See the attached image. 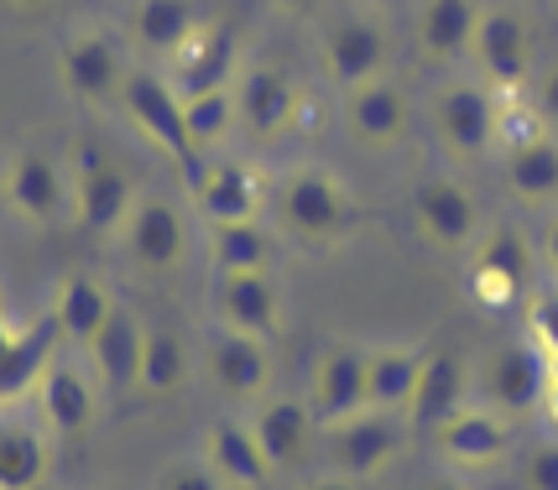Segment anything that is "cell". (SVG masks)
<instances>
[{
	"instance_id": "42",
	"label": "cell",
	"mask_w": 558,
	"mask_h": 490,
	"mask_svg": "<svg viewBox=\"0 0 558 490\" xmlns=\"http://www.w3.org/2000/svg\"><path fill=\"white\" fill-rule=\"evenodd\" d=\"M292 490H361V480H350V475H340V469H329V475H314V480H303V486Z\"/></svg>"
},
{
	"instance_id": "44",
	"label": "cell",
	"mask_w": 558,
	"mask_h": 490,
	"mask_svg": "<svg viewBox=\"0 0 558 490\" xmlns=\"http://www.w3.org/2000/svg\"><path fill=\"white\" fill-rule=\"evenodd\" d=\"M537 413H543V417H548V422L558 428V370L548 376V392H543V407H537Z\"/></svg>"
},
{
	"instance_id": "3",
	"label": "cell",
	"mask_w": 558,
	"mask_h": 490,
	"mask_svg": "<svg viewBox=\"0 0 558 490\" xmlns=\"http://www.w3.org/2000/svg\"><path fill=\"white\" fill-rule=\"evenodd\" d=\"M136 177L95 142H78L69 157V220L95 241H121L125 220L136 209Z\"/></svg>"
},
{
	"instance_id": "32",
	"label": "cell",
	"mask_w": 558,
	"mask_h": 490,
	"mask_svg": "<svg viewBox=\"0 0 558 490\" xmlns=\"http://www.w3.org/2000/svg\"><path fill=\"white\" fill-rule=\"evenodd\" d=\"M481 11H486L481 0H423L413 16L417 52H423L428 63H460V58H470Z\"/></svg>"
},
{
	"instance_id": "35",
	"label": "cell",
	"mask_w": 558,
	"mask_h": 490,
	"mask_svg": "<svg viewBox=\"0 0 558 490\" xmlns=\"http://www.w3.org/2000/svg\"><path fill=\"white\" fill-rule=\"evenodd\" d=\"M277 241L262 220L209 224V267L215 271H271Z\"/></svg>"
},
{
	"instance_id": "12",
	"label": "cell",
	"mask_w": 558,
	"mask_h": 490,
	"mask_svg": "<svg viewBox=\"0 0 558 490\" xmlns=\"http://www.w3.org/2000/svg\"><path fill=\"white\" fill-rule=\"evenodd\" d=\"M209 319L235 334H256V340L277 344L282 323H288V303L271 271H215L209 282Z\"/></svg>"
},
{
	"instance_id": "28",
	"label": "cell",
	"mask_w": 558,
	"mask_h": 490,
	"mask_svg": "<svg viewBox=\"0 0 558 490\" xmlns=\"http://www.w3.org/2000/svg\"><path fill=\"white\" fill-rule=\"evenodd\" d=\"M470 402H475V366L464 360L460 350H428L408 417H413L423 433H434L444 417H454Z\"/></svg>"
},
{
	"instance_id": "9",
	"label": "cell",
	"mask_w": 558,
	"mask_h": 490,
	"mask_svg": "<svg viewBox=\"0 0 558 490\" xmlns=\"http://www.w3.org/2000/svg\"><path fill=\"white\" fill-rule=\"evenodd\" d=\"M121 250L131 256V267L146 271V277L183 271V261L194 256V224L183 215V204L168 194H142L121 230Z\"/></svg>"
},
{
	"instance_id": "21",
	"label": "cell",
	"mask_w": 558,
	"mask_h": 490,
	"mask_svg": "<svg viewBox=\"0 0 558 490\" xmlns=\"http://www.w3.org/2000/svg\"><path fill=\"white\" fill-rule=\"evenodd\" d=\"M324 449H329V469H340L350 480H376L397 465L402 454V422L391 413H355L324 428Z\"/></svg>"
},
{
	"instance_id": "50",
	"label": "cell",
	"mask_w": 558,
	"mask_h": 490,
	"mask_svg": "<svg viewBox=\"0 0 558 490\" xmlns=\"http://www.w3.org/2000/svg\"><path fill=\"white\" fill-rule=\"evenodd\" d=\"M554 11H558V0H554Z\"/></svg>"
},
{
	"instance_id": "36",
	"label": "cell",
	"mask_w": 558,
	"mask_h": 490,
	"mask_svg": "<svg viewBox=\"0 0 558 490\" xmlns=\"http://www.w3.org/2000/svg\"><path fill=\"white\" fill-rule=\"evenodd\" d=\"M183 115H189V136H194L198 157L219 151L235 131H241V115H235V89H215V95L183 99Z\"/></svg>"
},
{
	"instance_id": "33",
	"label": "cell",
	"mask_w": 558,
	"mask_h": 490,
	"mask_svg": "<svg viewBox=\"0 0 558 490\" xmlns=\"http://www.w3.org/2000/svg\"><path fill=\"white\" fill-rule=\"evenodd\" d=\"M194 370H198V355L178 329H162V323L146 329V355H142L136 392L151 396V402H168V396H178L189 381H194Z\"/></svg>"
},
{
	"instance_id": "19",
	"label": "cell",
	"mask_w": 558,
	"mask_h": 490,
	"mask_svg": "<svg viewBox=\"0 0 558 490\" xmlns=\"http://www.w3.org/2000/svg\"><path fill=\"white\" fill-rule=\"evenodd\" d=\"M548 360L537 355L527 340H511L501 344V350H490L486 366L475 370V402H486V407H496V413H537L543 407V392H548Z\"/></svg>"
},
{
	"instance_id": "41",
	"label": "cell",
	"mask_w": 558,
	"mask_h": 490,
	"mask_svg": "<svg viewBox=\"0 0 558 490\" xmlns=\"http://www.w3.org/2000/svg\"><path fill=\"white\" fill-rule=\"evenodd\" d=\"M537 250H543V267H548V277L558 282V209H548L543 235H537Z\"/></svg>"
},
{
	"instance_id": "15",
	"label": "cell",
	"mask_w": 558,
	"mask_h": 490,
	"mask_svg": "<svg viewBox=\"0 0 558 490\" xmlns=\"http://www.w3.org/2000/svg\"><path fill=\"white\" fill-rule=\"evenodd\" d=\"M125 52L116 42V32L105 26L84 22V26H69L63 42H58V78L73 99L84 105H99V99H121V84H125Z\"/></svg>"
},
{
	"instance_id": "37",
	"label": "cell",
	"mask_w": 558,
	"mask_h": 490,
	"mask_svg": "<svg viewBox=\"0 0 558 490\" xmlns=\"http://www.w3.org/2000/svg\"><path fill=\"white\" fill-rule=\"evenodd\" d=\"M522 308H527V334H522V340L548 360V370H558V282L554 277H548L543 287H533V297H527Z\"/></svg>"
},
{
	"instance_id": "10",
	"label": "cell",
	"mask_w": 558,
	"mask_h": 490,
	"mask_svg": "<svg viewBox=\"0 0 558 490\" xmlns=\"http://www.w3.org/2000/svg\"><path fill=\"white\" fill-rule=\"evenodd\" d=\"M428 443L438 449L444 469H454V475H486V469L511 460L517 428H511L507 413H496L486 402H470L454 417H444L434 433H428Z\"/></svg>"
},
{
	"instance_id": "39",
	"label": "cell",
	"mask_w": 558,
	"mask_h": 490,
	"mask_svg": "<svg viewBox=\"0 0 558 490\" xmlns=\"http://www.w3.org/2000/svg\"><path fill=\"white\" fill-rule=\"evenodd\" d=\"M517 486L522 490H558V439H537L533 449L522 454Z\"/></svg>"
},
{
	"instance_id": "48",
	"label": "cell",
	"mask_w": 558,
	"mask_h": 490,
	"mask_svg": "<svg viewBox=\"0 0 558 490\" xmlns=\"http://www.w3.org/2000/svg\"><path fill=\"white\" fill-rule=\"evenodd\" d=\"M0 209H5V172H0Z\"/></svg>"
},
{
	"instance_id": "18",
	"label": "cell",
	"mask_w": 558,
	"mask_h": 490,
	"mask_svg": "<svg viewBox=\"0 0 558 490\" xmlns=\"http://www.w3.org/2000/svg\"><path fill=\"white\" fill-rule=\"evenodd\" d=\"M241 69L245 58H241V42H235V26L198 22L194 37L168 58V84L183 99H194V95H215V89H235Z\"/></svg>"
},
{
	"instance_id": "22",
	"label": "cell",
	"mask_w": 558,
	"mask_h": 490,
	"mask_svg": "<svg viewBox=\"0 0 558 490\" xmlns=\"http://www.w3.org/2000/svg\"><path fill=\"white\" fill-rule=\"evenodd\" d=\"M344 131L361 147H376V151L397 147L413 131V95H408V84L381 74L355 84V89H344Z\"/></svg>"
},
{
	"instance_id": "27",
	"label": "cell",
	"mask_w": 558,
	"mask_h": 490,
	"mask_svg": "<svg viewBox=\"0 0 558 490\" xmlns=\"http://www.w3.org/2000/svg\"><path fill=\"white\" fill-rule=\"evenodd\" d=\"M52 439L43 417L0 407V490H48L52 480Z\"/></svg>"
},
{
	"instance_id": "43",
	"label": "cell",
	"mask_w": 558,
	"mask_h": 490,
	"mask_svg": "<svg viewBox=\"0 0 558 490\" xmlns=\"http://www.w3.org/2000/svg\"><path fill=\"white\" fill-rule=\"evenodd\" d=\"M423 490H475L464 475H454V469H444V475H434V480H423Z\"/></svg>"
},
{
	"instance_id": "26",
	"label": "cell",
	"mask_w": 558,
	"mask_h": 490,
	"mask_svg": "<svg viewBox=\"0 0 558 490\" xmlns=\"http://www.w3.org/2000/svg\"><path fill=\"white\" fill-rule=\"evenodd\" d=\"M121 308V297H116V287L99 277V271H63L58 277V287H52V303L48 314L58 319V329H63V340H69V350H89L95 344V334L110 323V314Z\"/></svg>"
},
{
	"instance_id": "16",
	"label": "cell",
	"mask_w": 558,
	"mask_h": 490,
	"mask_svg": "<svg viewBox=\"0 0 558 490\" xmlns=\"http://www.w3.org/2000/svg\"><path fill=\"white\" fill-rule=\"evenodd\" d=\"M318 69L335 89H355L365 78L391 74V32L381 16L350 11L340 22H329L324 42H318Z\"/></svg>"
},
{
	"instance_id": "47",
	"label": "cell",
	"mask_w": 558,
	"mask_h": 490,
	"mask_svg": "<svg viewBox=\"0 0 558 490\" xmlns=\"http://www.w3.org/2000/svg\"><path fill=\"white\" fill-rule=\"evenodd\" d=\"M11 329H16V323H11V319H5V303H0V344H5V340H11Z\"/></svg>"
},
{
	"instance_id": "40",
	"label": "cell",
	"mask_w": 558,
	"mask_h": 490,
	"mask_svg": "<svg viewBox=\"0 0 558 490\" xmlns=\"http://www.w3.org/2000/svg\"><path fill=\"white\" fill-rule=\"evenodd\" d=\"M533 110H537V121H543V131H548V136H558V63L537 69V78H533Z\"/></svg>"
},
{
	"instance_id": "49",
	"label": "cell",
	"mask_w": 558,
	"mask_h": 490,
	"mask_svg": "<svg viewBox=\"0 0 558 490\" xmlns=\"http://www.w3.org/2000/svg\"><path fill=\"white\" fill-rule=\"evenodd\" d=\"M89 490H110V486H89Z\"/></svg>"
},
{
	"instance_id": "45",
	"label": "cell",
	"mask_w": 558,
	"mask_h": 490,
	"mask_svg": "<svg viewBox=\"0 0 558 490\" xmlns=\"http://www.w3.org/2000/svg\"><path fill=\"white\" fill-rule=\"evenodd\" d=\"M271 5H277V11H288V16H314L324 0H271Z\"/></svg>"
},
{
	"instance_id": "7",
	"label": "cell",
	"mask_w": 558,
	"mask_h": 490,
	"mask_svg": "<svg viewBox=\"0 0 558 490\" xmlns=\"http://www.w3.org/2000/svg\"><path fill=\"white\" fill-rule=\"evenodd\" d=\"M99 376L89 370L84 350H58V360L43 370L37 392H32V407L43 417L58 443H73V439H89L99 422Z\"/></svg>"
},
{
	"instance_id": "34",
	"label": "cell",
	"mask_w": 558,
	"mask_h": 490,
	"mask_svg": "<svg viewBox=\"0 0 558 490\" xmlns=\"http://www.w3.org/2000/svg\"><path fill=\"white\" fill-rule=\"evenodd\" d=\"M198 5L194 0H136L131 5V42L146 52V58H162L168 63L172 52L183 48L198 32Z\"/></svg>"
},
{
	"instance_id": "1",
	"label": "cell",
	"mask_w": 558,
	"mask_h": 490,
	"mask_svg": "<svg viewBox=\"0 0 558 490\" xmlns=\"http://www.w3.org/2000/svg\"><path fill=\"white\" fill-rule=\"evenodd\" d=\"M271 215H277V224H282V235L292 245L324 256V250H340L350 241L361 204H355V194H350V183H344L340 172L298 162V168H288L277 177Z\"/></svg>"
},
{
	"instance_id": "23",
	"label": "cell",
	"mask_w": 558,
	"mask_h": 490,
	"mask_svg": "<svg viewBox=\"0 0 558 490\" xmlns=\"http://www.w3.org/2000/svg\"><path fill=\"white\" fill-rule=\"evenodd\" d=\"M303 402L314 407L318 428H335L344 417L365 413V350L361 344H324L308 366Z\"/></svg>"
},
{
	"instance_id": "31",
	"label": "cell",
	"mask_w": 558,
	"mask_h": 490,
	"mask_svg": "<svg viewBox=\"0 0 558 490\" xmlns=\"http://www.w3.org/2000/svg\"><path fill=\"white\" fill-rule=\"evenodd\" d=\"M423 355L428 350H413V344H376V350H365V413L408 417L417 376H423Z\"/></svg>"
},
{
	"instance_id": "5",
	"label": "cell",
	"mask_w": 558,
	"mask_h": 490,
	"mask_svg": "<svg viewBox=\"0 0 558 490\" xmlns=\"http://www.w3.org/2000/svg\"><path fill=\"white\" fill-rule=\"evenodd\" d=\"M408 215L423 245H434L438 256H470L475 241L486 235V215H481V194L454 177V172H428L417 177L408 194Z\"/></svg>"
},
{
	"instance_id": "29",
	"label": "cell",
	"mask_w": 558,
	"mask_h": 490,
	"mask_svg": "<svg viewBox=\"0 0 558 490\" xmlns=\"http://www.w3.org/2000/svg\"><path fill=\"white\" fill-rule=\"evenodd\" d=\"M146 329L151 323L136 314V308H116L110 314V323L95 334V344L84 350V360H89V370L99 376V387L110 396H125L136 392V376H142V355H146Z\"/></svg>"
},
{
	"instance_id": "2",
	"label": "cell",
	"mask_w": 558,
	"mask_h": 490,
	"mask_svg": "<svg viewBox=\"0 0 558 490\" xmlns=\"http://www.w3.org/2000/svg\"><path fill=\"white\" fill-rule=\"evenodd\" d=\"M543 250L527 230L517 224H486V235L464 256V293L486 314H507L517 303H527L537 287Z\"/></svg>"
},
{
	"instance_id": "6",
	"label": "cell",
	"mask_w": 558,
	"mask_h": 490,
	"mask_svg": "<svg viewBox=\"0 0 558 490\" xmlns=\"http://www.w3.org/2000/svg\"><path fill=\"white\" fill-rule=\"evenodd\" d=\"M121 110L125 121L142 131L146 142L157 151H168L178 172H183V183L204 168V157H198L194 136H189V115H183V95L168 84V74H157V69H131L121 84Z\"/></svg>"
},
{
	"instance_id": "13",
	"label": "cell",
	"mask_w": 558,
	"mask_h": 490,
	"mask_svg": "<svg viewBox=\"0 0 558 490\" xmlns=\"http://www.w3.org/2000/svg\"><path fill=\"white\" fill-rule=\"evenodd\" d=\"M198 370L215 381L219 396L230 402H262L271 396V376H277V360H271V344L256 340V334H235V329H209L204 344H198Z\"/></svg>"
},
{
	"instance_id": "46",
	"label": "cell",
	"mask_w": 558,
	"mask_h": 490,
	"mask_svg": "<svg viewBox=\"0 0 558 490\" xmlns=\"http://www.w3.org/2000/svg\"><path fill=\"white\" fill-rule=\"evenodd\" d=\"M5 5H11V11H48L52 0H5Z\"/></svg>"
},
{
	"instance_id": "30",
	"label": "cell",
	"mask_w": 558,
	"mask_h": 490,
	"mask_svg": "<svg viewBox=\"0 0 558 490\" xmlns=\"http://www.w3.org/2000/svg\"><path fill=\"white\" fill-rule=\"evenodd\" d=\"M501 183L527 209H558V136L533 131L501 147Z\"/></svg>"
},
{
	"instance_id": "8",
	"label": "cell",
	"mask_w": 558,
	"mask_h": 490,
	"mask_svg": "<svg viewBox=\"0 0 558 490\" xmlns=\"http://www.w3.org/2000/svg\"><path fill=\"white\" fill-rule=\"evenodd\" d=\"M470 63L481 84H490L496 95H517L522 84L537 78V42L533 26L517 5H486L481 26H475V42H470Z\"/></svg>"
},
{
	"instance_id": "4",
	"label": "cell",
	"mask_w": 558,
	"mask_h": 490,
	"mask_svg": "<svg viewBox=\"0 0 558 490\" xmlns=\"http://www.w3.org/2000/svg\"><path fill=\"white\" fill-rule=\"evenodd\" d=\"M501 110H507V95H496L490 84L449 78L428 99V125H434L438 147L470 168V162H486L490 151L501 147Z\"/></svg>"
},
{
	"instance_id": "14",
	"label": "cell",
	"mask_w": 558,
	"mask_h": 490,
	"mask_svg": "<svg viewBox=\"0 0 558 490\" xmlns=\"http://www.w3.org/2000/svg\"><path fill=\"white\" fill-rule=\"evenodd\" d=\"M189 194L209 224H245L262 220V209H271L267 172L241 157H204V168L189 177Z\"/></svg>"
},
{
	"instance_id": "24",
	"label": "cell",
	"mask_w": 558,
	"mask_h": 490,
	"mask_svg": "<svg viewBox=\"0 0 558 490\" xmlns=\"http://www.w3.org/2000/svg\"><path fill=\"white\" fill-rule=\"evenodd\" d=\"M198 460L215 469L230 490H267L271 480H277V469L267 465V454H262V443L251 433L245 413H225V417H215V422H204Z\"/></svg>"
},
{
	"instance_id": "17",
	"label": "cell",
	"mask_w": 558,
	"mask_h": 490,
	"mask_svg": "<svg viewBox=\"0 0 558 490\" xmlns=\"http://www.w3.org/2000/svg\"><path fill=\"white\" fill-rule=\"evenodd\" d=\"M235 115L251 142H282L303 121V84L282 63H245L235 78Z\"/></svg>"
},
{
	"instance_id": "20",
	"label": "cell",
	"mask_w": 558,
	"mask_h": 490,
	"mask_svg": "<svg viewBox=\"0 0 558 490\" xmlns=\"http://www.w3.org/2000/svg\"><path fill=\"white\" fill-rule=\"evenodd\" d=\"M245 422H251V433H256V443H262V454H267V465L277 475H292L298 465H308L314 443L324 439L314 407L303 396H262V402L245 407Z\"/></svg>"
},
{
	"instance_id": "25",
	"label": "cell",
	"mask_w": 558,
	"mask_h": 490,
	"mask_svg": "<svg viewBox=\"0 0 558 490\" xmlns=\"http://www.w3.org/2000/svg\"><path fill=\"white\" fill-rule=\"evenodd\" d=\"M63 344L69 340H63V329H58L52 314L22 323V329H11V340L0 344V407H22L26 396L37 392L43 370L58 360Z\"/></svg>"
},
{
	"instance_id": "38",
	"label": "cell",
	"mask_w": 558,
	"mask_h": 490,
	"mask_svg": "<svg viewBox=\"0 0 558 490\" xmlns=\"http://www.w3.org/2000/svg\"><path fill=\"white\" fill-rule=\"evenodd\" d=\"M151 490H230V486L194 454V460H172V465L157 469V475H151Z\"/></svg>"
},
{
	"instance_id": "11",
	"label": "cell",
	"mask_w": 558,
	"mask_h": 490,
	"mask_svg": "<svg viewBox=\"0 0 558 490\" xmlns=\"http://www.w3.org/2000/svg\"><path fill=\"white\" fill-rule=\"evenodd\" d=\"M5 215L26 230H48L69 215V168L43 147H16L5 162Z\"/></svg>"
}]
</instances>
